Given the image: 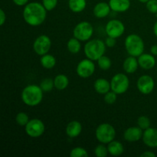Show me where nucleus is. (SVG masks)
Returning a JSON list of instances; mask_svg holds the SVG:
<instances>
[{"label": "nucleus", "mask_w": 157, "mask_h": 157, "mask_svg": "<svg viewBox=\"0 0 157 157\" xmlns=\"http://www.w3.org/2000/svg\"><path fill=\"white\" fill-rule=\"evenodd\" d=\"M47 12L42 3L32 2L25 6L22 16L28 25L36 27L41 25L45 21Z\"/></svg>", "instance_id": "nucleus-1"}, {"label": "nucleus", "mask_w": 157, "mask_h": 157, "mask_svg": "<svg viewBox=\"0 0 157 157\" xmlns=\"http://www.w3.org/2000/svg\"><path fill=\"white\" fill-rule=\"evenodd\" d=\"M43 93L44 91L40 86L36 84H29L21 91V101L29 107H35L41 104L42 101Z\"/></svg>", "instance_id": "nucleus-2"}, {"label": "nucleus", "mask_w": 157, "mask_h": 157, "mask_svg": "<svg viewBox=\"0 0 157 157\" xmlns=\"http://www.w3.org/2000/svg\"><path fill=\"white\" fill-rule=\"evenodd\" d=\"M105 42L101 39H92L87 41L84 47V52L86 58L98 61L101 56L104 55L106 52Z\"/></svg>", "instance_id": "nucleus-3"}, {"label": "nucleus", "mask_w": 157, "mask_h": 157, "mask_svg": "<svg viewBox=\"0 0 157 157\" xmlns=\"http://www.w3.org/2000/svg\"><path fill=\"white\" fill-rule=\"evenodd\" d=\"M124 45L129 55L139 57L144 52L145 44L143 38L136 34H130L126 38Z\"/></svg>", "instance_id": "nucleus-4"}, {"label": "nucleus", "mask_w": 157, "mask_h": 157, "mask_svg": "<svg viewBox=\"0 0 157 157\" xmlns=\"http://www.w3.org/2000/svg\"><path fill=\"white\" fill-rule=\"evenodd\" d=\"M95 136L101 144H108L115 139L116 130L111 124L104 123L96 128Z\"/></svg>", "instance_id": "nucleus-5"}, {"label": "nucleus", "mask_w": 157, "mask_h": 157, "mask_svg": "<svg viewBox=\"0 0 157 157\" xmlns=\"http://www.w3.org/2000/svg\"><path fill=\"white\" fill-rule=\"evenodd\" d=\"M111 90L117 94L126 93L130 87V80L127 75L124 73H117L113 75L110 81Z\"/></svg>", "instance_id": "nucleus-6"}, {"label": "nucleus", "mask_w": 157, "mask_h": 157, "mask_svg": "<svg viewBox=\"0 0 157 157\" xmlns=\"http://www.w3.org/2000/svg\"><path fill=\"white\" fill-rule=\"evenodd\" d=\"M94 34V28L88 21H81L73 30V35L81 41H89Z\"/></svg>", "instance_id": "nucleus-7"}, {"label": "nucleus", "mask_w": 157, "mask_h": 157, "mask_svg": "<svg viewBox=\"0 0 157 157\" xmlns=\"http://www.w3.org/2000/svg\"><path fill=\"white\" fill-rule=\"evenodd\" d=\"M44 124L41 120L37 118L30 120L27 125L25 127L26 134L32 138H38L42 136L44 133Z\"/></svg>", "instance_id": "nucleus-8"}, {"label": "nucleus", "mask_w": 157, "mask_h": 157, "mask_svg": "<svg viewBox=\"0 0 157 157\" xmlns=\"http://www.w3.org/2000/svg\"><path fill=\"white\" fill-rule=\"evenodd\" d=\"M52 47V40L48 35H41L37 37L33 43V50L38 55H42L48 54Z\"/></svg>", "instance_id": "nucleus-9"}, {"label": "nucleus", "mask_w": 157, "mask_h": 157, "mask_svg": "<svg viewBox=\"0 0 157 157\" xmlns=\"http://www.w3.org/2000/svg\"><path fill=\"white\" fill-rule=\"evenodd\" d=\"M105 32L107 36L118 38L125 32V25L121 20H110L105 26Z\"/></svg>", "instance_id": "nucleus-10"}, {"label": "nucleus", "mask_w": 157, "mask_h": 157, "mask_svg": "<svg viewBox=\"0 0 157 157\" xmlns=\"http://www.w3.org/2000/svg\"><path fill=\"white\" fill-rule=\"evenodd\" d=\"M95 64L94 61L87 58L83 59L78 64L76 67L77 75L81 78H88L94 75L95 71Z\"/></svg>", "instance_id": "nucleus-11"}, {"label": "nucleus", "mask_w": 157, "mask_h": 157, "mask_svg": "<svg viewBox=\"0 0 157 157\" xmlns=\"http://www.w3.org/2000/svg\"><path fill=\"white\" fill-rule=\"evenodd\" d=\"M138 90L143 94H150L153 91L155 87V81L151 76L144 75L138 78L136 81Z\"/></svg>", "instance_id": "nucleus-12"}, {"label": "nucleus", "mask_w": 157, "mask_h": 157, "mask_svg": "<svg viewBox=\"0 0 157 157\" xmlns=\"http://www.w3.org/2000/svg\"><path fill=\"white\" fill-rule=\"evenodd\" d=\"M143 142L150 148L157 147V129L149 127L145 130L143 133Z\"/></svg>", "instance_id": "nucleus-13"}, {"label": "nucleus", "mask_w": 157, "mask_h": 157, "mask_svg": "<svg viewBox=\"0 0 157 157\" xmlns=\"http://www.w3.org/2000/svg\"><path fill=\"white\" fill-rule=\"evenodd\" d=\"M143 133H144V131L138 126L137 127H130L124 131V138L127 142H137L142 139Z\"/></svg>", "instance_id": "nucleus-14"}, {"label": "nucleus", "mask_w": 157, "mask_h": 157, "mask_svg": "<svg viewBox=\"0 0 157 157\" xmlns=\"http://www.w3.org/2000/svg\"><path fill=\"white\" fill-rule=\"evenodd\" d=\"M137 59L139 66L144 70H150L156 65V58L152 54L143 53L138 57Z\"/></svg>", "instance_id": "nucleus-15"}, {"label": "nucleus", "mask_w": 157, "mask_h": 157, "mask_svg": "<svg viewBox=\"0 0 157 157\" xmlns=\"http://www.w3.org/2000/svg\"><path fill=\"white\" fill-rule=\"evenodd\" d=\"M110 6L109 3L101 2L97 3L94 6L93 9V13L96 18H104L108 16L110 13Z\"/></svg>", "instance_id": "nucleus-16"}, {"label": "nucleus", "mask_w": 157, "mask_h": 157, "mask_svg": "<svg viewBox=\"0 0 157 157\" xmlns=\"http://www.w3.org/2000/svg\"><path fill=\"white\" fill-rule=\"evenodd\" d=\"M82 131V125L78 121H72L67 124L65 129L67 136L70 138L78 137Z\"/></svg>", "instance_id": "nucleus-17"}, {"label": "nucleus", "mask_w": 157, "mask_h": 157, "mask_svg": "<svg viewBox=\"0 0 157 157\" xmlns=\"http://www.w3.org/2000/svg\"><path fill=\"white\" fill-rule=\"evenodd\" d=\"M112 11L115 12H125L130 8V0H109Z\"/></svg>", "instance_id": "nucleus-18"}, {"label": "nucleus", "mask_w": 157, "mask_h": 157, "mask_svg": "<svg viewBox=\"0 0 157 157\" xmlns=\"http://www.w3.org/2000/svg\"><path fill=\"white\" fill-rule=\"evenodd\" d=\"M139 67V63L136 57L129 56L123 63V69L127 74H133L136 71Z\"/></svg>", "instance_id": "nucleus-19"}, {"label": "nucleus", "mask_w": 157, "mask_h": 157, "mask_svg": "<svg viewBox=\"0 0 157 157\" xmlns=\"http://www.w3.org/2000/svg\"><path fill=\"white\" fill-rule=\"evenodd\" d=\"M94 87L97 93L104 95L106 93L111 90L110 82L104 78H98L94 83Z\"/></svg>", "instance_id": "nucleus-20"}, {"label": "nucleus", "mask_w": 157, "mask_h": 157, "mask_svg": "<svg viewBox=\"0 0 157 157\" xmlns=\"http://www.w3.org/2000/svg\"><path fill=\"white\" fill-rule=\"evenodd\" d=\"M107 149H108L109 154L113 156H120L124 153V147L123 144L119 141L114 140L107 144Z\"/></svg>", "instance_id": "nucleus-21"}, {"label": "nucleus", "mask_w": 157, "mask_h": 157, "mask_svg": "<svg viewBox=\"0 0 157 157\" xmlns=\"http://www.w3.org/2000/svg\"><path fill=\"white\" fill-rule=\"evenodd\" d=\"M68 7L71 12L80 13L87 7L86 0H68Z\"/></svg>", "instance_id": "nucleus-22"}, {"label": "nucleus", "mask_w": 157, "mask_h": 157, "mask_svg": "<svg viewBox=\"0 0 157 157\" xmlns=\"http://www.w3.org/2000/svg\"><path fill=\"white\" fill-rule=\"evenodd\" d=\"M54 83H55V87L57 90H63L68 87L69 79L67 75L60 74L54 78Z\"/></svg>", "instance_id": "nucleus-23"}, {"label": "nucleus", "mask_w": 157, "mask_h": 157, "mask_svg": "<svg viewBox=\"0 0 157 157\" xmlns=\"http://www.w3.org/2000/svg\"><path fill=\"white\" fill-rule=\"evenodd\" d=\"M40 64L44 68L52 69L56 65V58L55 56L50 54H45V55L41 56L40 58Z\"/></svg>", "instance_id": "nucleus-24"}, {"label": "nucleus", "mask_w": 157, "mask_h": 157, "mask_svg": "<svg viewBox=\"0 0 157 157\" xmlns=\"http://www.w3.org/2000/svg\"><path fill=\"white\" fill-rule=\"evenodd\" d=\"M67 48L70 53L75 54V55L78 54L81 49V41H79L78 38L73 37V38H70L69 41H67Z\"/></svg>", "instance_id": "nucleus-25"}, {"label": "nucleus", "mask_w": 157, "mask_h": 157, "mask_svg": "<svg viewBox=\"0 0 157 157\" xmlns=\"http://www.w3.org/2000/svg\"><path fill=\"white\" fill-rule=\"evenodd\" d=\"M97 61H98V66H99V67L101 70L107 71L111 67V60H110V58L109 57L106 56V55L101 56Z\"/></svg>", "instance_id": "nucleus-26"}, {"label": "nucleus", "mask_w": 157, "mask_h": 157, "mask_svg": "<svg viewBox=\"0 0 157 157\" xmlns=\"http://www.w3.org/2000/svg\"><path fill=\"white\" fill-rule=\"evenodd\" d=\"M40 87L42 89V90L44 92H50L53 90V88L55 87V83H54V79L52 78H44V80L41 81V84H40Z\"/></svg>", "instance_id": "nucleus-27"}, {"label": "nucleus", "mask_w": 157, "mask_h": 157, "mask_svg": "<svg viewBox=\"0 0 157 157\" xmlns=\"http://www.w3.org/2000/svg\"><path fill=\"white\" fill-rule=\"evenodd\" d=\"M30 119H29V115L25 112H20L15 117V122L17 124L21 127H25L27 125L28 123L29 122Z\"/></svg>", "instance_id": "nucleus-28"}, {"label": "nucleus", "mask_w": 157, "mask_h": 157, "mask_svg": "<svg viewBox=\"0 0 157 157\" xmlns=\"http://www.w3.org/2000/svg\"><path fill=\"white\" fill-rule=\"evenodd\" d=\"M89 155L87 151L83 147H75L70 152L71 157H87Z\"/></svg>", "instance_id": "nucleus-29"}, {"label": "nucleus", "mask_w": 157, "mask_h": 157, "mask_svg": "<svg viewBox=\"0 0 157 157\" xmlns=\"http://www.w3.org/2000/svg\"><path fill=\"white\" fill-rule=\"evenodd\" d=\"M137 126L143 130H145L150 127L151 126V121L150 118L147 116H140L137 119Z\"/></svg>", "instance_id": "nucleus-30"}, {"label": "nucleus", "mask_w": 157, "mask_h": 157, "mask_svg": "<svg viewBox=\"0 0 157 157\" xmlns=\"http://www.w3.org/2000/svg\"><path fill=\"white\" fill-rule=\"evenodd\" d=\"M94 154L97 157H106L109 154L108 149L104 144L97 146L94 149Z\"/></svg>", "instance_id": "nucleus-31"}, {"label": "nucleus", "mask_w": 157, "mask_h": 157, "mask_svg": "<svg viewBox=\"0 0 157 157\" xmlns=\"http://www.w3.org/2000/svg\"><path fill=\"white\" fill-rule=\"evenodd\" d=\"M117 94L115 93L112 90L106 93L104 96V102L107 104H113L117 99Z\"/></svg>", "instance_id": "nucleus-32"}, {"label": "nucleus", "mask_w": 157, "mask_h": 157, "mask_svg": "<svg viewBox=\"0 0 157 157\" xmlns=\"http://www.w3.org/2000/svg\"><path fill=\"white\" fill-rule=\"evenodd\" d=\"M58 0H42V5L47 11H52L56 8Z\"/></svg>", "instance_id": "nucleus-33"}, {"label": "nucleus", "mask_w": 157, "mask_h": 157, "mask_svg": "<svg viewBox=\"0 0 157 157\" xmlns=\"http://www.w3.org/2000/svg\"><path fill=\"white\" fill-rule=\"evenodd\" d=\"M147 9L153 14H157V0H149L146 3Z\"/></svg>", "instance_id": "nucleus-34"}, {"label": "nucleus", "mask_w": 157, "mask_h": 157, "mask_svg": "<svg viewBox=\"0 0 157 157\" xmlns=\"http://www.w3.org/2000/svg\"><path fill=\"white\" fill-rule=\"evenodd\" d=\"M105 44L108 48H113L117 44V38H112V37H107L105 40Z\"/></svg>", "instance_id": "nucleus-35"}, {"label": "nucleus", "mask_w": 157, "mask_h": 157, "mask_svg": "<svg viewBox=\"0 0 157 157\" xmlns=\"http://www.w3.org/2000/svg\"><path fill=\"white\" fill-rule=\"evenodd\" d=\"M6 21V14L3 9H0V25L2 26Z\"/></svg>", "instance_id": "nucleus-36"}, {"label": "nucleus", "mask_w": 157, "mask_h": 157, "mask_svg": "<svg viewBox=\"0 0 157 157\" xmlns=\"http://www.w3.org/2000/svg\"><path fill=\"white\" fill-rule=\"evenodd\" d=\"M29 0H12L14 4L18 6H25L29 3Z\"/></svg>", "instance_id": "nucleus-37"}, {"label": "nucleus", "mask_w": 157, "mask_h": 157, "mask_svg": "<svg viewBox=\"0 0 157 157\" xmlns=\"http://www.w3.org/2000/svg\"><path fill=\"white\" fill-rule=\"evenodd\" d=\"M141 157H156V154L151 151H145L140 155Z\"/></svg>", "instance_id": "nucleus-38"}, {"label": "nucleus", "mask_w": 157, "mask_h": 157, "mask_svg": "<svg viewBox=\"0 0 157 157\" xmlns=\"http://www.w3.org/2000/svg\"><path fill=\"white\" fill-rule=\"evenodd\" d=\"M150 53L154 55V56H157V44H153L150 48Z\"/></svg>", "instance_id": "nucleus-39"}, {"label": "nucleus", "mask_w": 157, "mask_h": 157, "mask_svg": "<svg viewBox=\"0 0 157 157\" xmlns=\"http://www.w3.org/2000/svg\"><path fill=\"white\" fill-rule=\"evenodd\" d=\"M153 33H154V35L157 37V21L154 23V25H153Z\"/></svg>", "instance_id": "nucleus-40"}, {"label": "nucleus", "mask_w": 157, "mask_h": 157, "mask_svg": "<svg viewBox=\"0 0 157 157\" xmlns=\"http://www.w3.org/2000/svg\"><path fill=\"white\" fill-rule=\"evenodd\" d=\"M138 1L141 3H147L149 0H138Z\"/></svg>", "instance_id": "nucleus-41"}]
</instances>
